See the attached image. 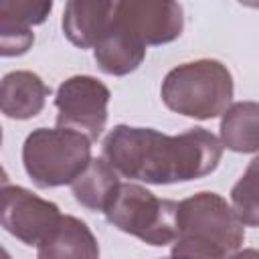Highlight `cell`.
<instances>
[{
    "label": "cell",
    "mask_w": 259,
    "mask_h": 259,
    "mask_svg": "<svg viewBox=\"0 0 259 259\" xmlns=\"http://www.w3.org/2000/svg\"><path fill=\"white\" fill-rule=\"evenodd\" d=\"M101 154L125 178L148 184H174L210 174L223 158V146L204 127L166 136L154 127L121 123L107 134Z\"/></svg>",
    "instance_id": "cell-1"
},
{
    "label": "cell",
    "mask_w": 259,
    "mask_h": 259,
    "mask_svg": "<svg viewBox=\"0 0 259 259\" xmlns=\"http://www.w3.org/2000/svg\"><path fill=\"white\" fill-rule=\"evenodd\" d=\"M245 241L243 223L217 192H198L178 202L174 257L227 259Z\"/></svg>",
    "instance_id": "cell-2"
},
{
    "label": "cell",
    "mask_w": 259,
    "mask_h": 259,
    "mask_svg": "<svg viewBox=\"0 0 259 259\" xmlns=\"http://www.w3.org/2000/svg\"><path fill=\"white\" fill-rule=\"evenodd\" d=\"M160 93L168 109L194 119H212L233 99V77L221 61L198 59L168 71Z\"/></svg>",
    "instance_id": "cell-3"
},
{
    "label": "cell",
    "mask_w": 259,
    "mask_h": 259,
    "mask_svg": "<svg viewBox=\"0 0 259 259\" xmlns=\"http://www.w3.org/2000/svg\"><path fill=\"white\" fill-rule=\"evenodd\" d=\"M91 162V142L73 130L38 127L22 146V164L38 188L71 184Z\"/></svg>",
    "instance_id": "cell-4"
},
{
    "label": "cell",
    "mask_w": 259,
    "mask_h": 259,
    "mask_svg": "<svg viewBox=\"0 0 259 259\" xmlns=\"http://www.w3.org/2000/svg\"><path fill=\"white\" fill-rule=\"evenodd\" d=\"M176 208L178 202L158 198L148 188L125 182L117 186L103 212L107 223L115 229L134 235L148 245L164 247L174 243L176 237Z\"/></svg>",
    "instance_id": "cell-5"
},
{
    "label": "cell",
    "mask_w": 259,
    "mask_h": 259,
    "mask_svg": "<svg viewBox=\"0 0 259 259\" xmlns=\"http://www.w3.org/2000/svg\"><path fill=\"white\" fill-rule=\"evenodd\" d=\"M109 89L95 77L75 75L63 81L55 95L57 127L83 134L89 142L97 140L107 121Z\"/></svg>",
    "instance_id": "cell-6"
},
{
    "label": "cell",
    "mask_w": 259,
    "mask_h": 259,
    "mask_svg": "<svg viewBox=\"0 0 259 259\" xmlns=\"http://www.w3.org/2000/svg\"><path fill=\"white\" fill-rule=\"evenodd\" d=\"M59 219V206L28 188L10 184L0 188V227L24 245H38Z\"/></svg>",
    "instance_id": "cell-7"
},
{
    "label": "cell",
    "mask_w": 259,
    "mask_h": 259,
    "mask_svg": "<svg viewBox=\"0 0 259 259\" xmlns=\"http://www.w3.org/2000/svg\"><path fill=\"white\" fill-rule=\"evenodd\" d=\"M115 16L148 47L172 42L184 28V12L178 2L130 0L115 2Z\"/></svg>",
    "instance_id": "cell-8"
},
{
    "label": "cell",
    "mask_w": 259,
    "mask_h": 259,
    "mask_svg": "<svg viewBox=\"0 0 259 259\" xmlns=\"http://www.w3.org/2000/svg\"><path fill=\"white\" fill-rule=\"evenodd\" d=\"M53 2H0V57H20L34 45L30 26L42 24Z\"/></svg>",
    "instance_id": "cell-9"
},
{
    "label": "cell",
    "mask_w": 259,
    "mask_h": 259,
    "mask_svg": "<svg viewBox=\"0 0 259 259\" xmlns=\"http://www.w3.org/2000/svg\"><path fill=\"white\" fill-rule=\"evenodd\" d=\"M93 55L97 67L103 73L121 77L142 65L146 57V45L115 16L113 10V20L99 42L93 47Z\"/></svg>",
    "instance_id": "cell-10"
},
{
    "label": "cell",
    "mask_w": 259,
    "mask_h": 259,
    "mask_svg": "<svg viewBox=\"0 0 259 259\" xmlns=\"http://www.w3.org/2000/svg\"><path fill=\"white\" fill-rule=\"evenodd\" d=\"M36 259H99V243L81 219L61 214L36 245Z\"/></svg>",
    "instance_id": "cell-11"
},
{
    "label": "cell",
    "mask_w": 259,
    "mask_h": 259,
    "mask_svg": "<svg viewBox=\"0 0 259 259\" xmlns=\"http://www.w3.org/2000/svg\"><path fill=\"white\" fill-rule=\"evenodd\" d=\"M51 87L32 71H12L0 79V111L12 119H30L38 115Z\"/></svg>",
    "instance_id": "cell-12"
},
{
    "label": "cell",
    "mask_w": 259,
    "mask_h": 259,
    "mask_svg": "<svg viewBox=\"0 0 259 259\" xmlns=\"http://www.w3.org/2000/svg\"><path fill=\"white\" fill-rule=\"evenodd\" d=\"M115 2L71 0L63 10V32L79 49H93L113 20Z\"/></svg>",
    "instance_id": "cell-13"
},
{
    "label": "cell",
    "mask_w": 259,
    "mask_h": 259,
    "mask_svg": "<svg viewBox=\"0 0 259 259\" xmlns=\"http://www.w3.org/2000/svg\"><path fill=\"white\" fill-rule=\"evenodd\" d=\"M119 184L117 172L103 158H91L87 168L71 182V192L85 208L103 212Z\"/></svg>",
    "instance_id": "cell-14"
},
{
    "label": "cell",
    "mask_w": 259,
    "mask_h": 259,
    "mask_svg": "<svg viewBox=\"0 0 259 259\" xmlns=\"http://www.w3.org/2000/svg\"><path fill=\"white\" fill-rule=\"evenodd\" d=\"M221 146L233 152L253 154L259 148V105L255 101H241L223 111Z\"/></svg>",
    "instance_id": "cell-15"
},
{
    "label": "cell",
    "mask_w": 259,
    "mask_h": 259,
    "mask_svg": "<svg viewBox=\"0 0 259 259\" xmlns=\"http://www.w3.org/2000/svg\"><path fill=\"white\" fill-rule=\"evenodd\" d=\"M257 160H253L247 172L231 190L233 212L243 223V227H257L259 223V206H257Z\"/></svg>",
    "instance_id": "cell-16"
},
{
    "label": "cell",
    "mask_w": 259,
    "mask_h": 259,
    "mask_svg": "<svg viewBox=\"0 0 259 259\" xmlns=\"http://www.w3.org/2000/svg\"><path fill=\"white\" fill-rule=\"evenodd\" d=\"M227 259H259V255H257V251H255V249H245V251L233 253V255H231V257H227Z\"/></svg>",
    "instance_id": "cell-17"
},
{
    "label": "cell",
    "mask_w": 259,
    "mask_h": 259,
    "mask_svg": "<svg viewBox=\"0 0 259 259\" xmlns=\"http://www.w3.org/2000/svg\"><path fill=\"white\" fill-rule=\"evenodd\" d=\"M8 184V174H6V170L0 166V188H4Z\"/></svg>",
    "instance_id": "cell-18"
},
{
    "label": "cell",
    "mask_w": 259,
    "mask_h": 259,
    "mask_svg": "<svg viewBox=\"0 0 259 259\" xmlns=\"http://www.w3.org/2000/svg\"><path fill=\"white\" fill-rule=\"evenodd\" d=\"M162 259H184V257H174V255H170V257H162Z\"/></svg>",
    "instance_id": "cell-19"
},
{
    "label": "cell",
    "mask_w": 259,
    "mask_h": 259,
    "mask_svg": "<svg viewBox=\"0 0 259 259\" xmlns=\"http://www.w3.org/2000/svg\"><path fill=\"white\" fill-rule=\"evenodd\" d=\"M0 146H2V127H0Z\"/></svg>",
    "instance_id": "cell-20"
}]
</instances>
